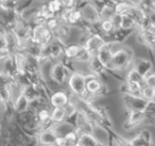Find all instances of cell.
Instances as JSON below:
<instances>
[{
    "mask_svg": "<svg viewBox=\"0 0 155 146\" xmlns=\"http://www.w3.org/2000/svg\"><path fill=\"white\" fill-rule=\"evenodd\" d=\"M82 45L79 44L78 42H70L65 44L64 47V55L66 56L69 59H72L74 61V59L76 58V56L79 54L81 49H82Z\"/></svg>",
    "mask_w": 155,
    "mask_h": 146,
    "instance_id": "obj_19",
    "label": "cell"
},
{
    "mask_svg": "<svg viewBox=\"0 0 155 146\" xmlns=\"http://www.w3.org/2000/svg\"><path fill=\"white\" fill-rule=\"evenodd\" d=\"M99 13H100L102 20H106V19H112L113 20L116 15L114 7H113L111 5H105L101 9V11Z\"/></svg>",
    "mask_w": 155,
    "mask_h": 146,
    "instance_id": "obj_26",
    "label": "cell"
},
{
    "mask_svg": "<svg viewBox=\"0 0 155 146\" xmlns=\"http://www.w3.org/2000/svg\"><path fill=\"white\" fill-rule=\"evenodd\" d=\"M139 134L148 142V143H150V144H153V135H152V133L149 131V130H147V129H143V130H141L140 132H139Z\"/></svg>",
    "mask_w": 155,
    "mask_h": 146,
    "instance_id": "obj_35",
    "label": "cell"
},
{
    "mask_svg": "<svg viewBox=\"0 0 155 146\" xmlns=\"http://www.w3.org/2000/svg\"><path fill=\"white\" fill-rule=\"evenodd\" d=\"M24 0H1V9L3 11L17 10Z\"/></svg>",
    "mask_w": 155,
    "mask_h": 146,
    "instance_id": "obj_23",
    "label": "cell"
},
{
    "mask_svg": "<svg viewBox=\"0 0 155 146\" xmlns=\"http://www.w3.org/2000/svg\"><path fill=\"white\" fill-rule=\"evenodd\" d=\"M66 118H67V112L64 107H53L52 108V119L54 125L65 122Z\"/></svg>",
    "mask_w": 155,
    "mask_h": 146,
    "instance_id": "obj_20",
    "label": "cell"
},
{
    "mask_svg": "<svg viewBox=\"0 0 155 146\" xmlns=\"http://www.w3.org/2000/svg\"><path fill=\"white\" fill-rule=\"evenodd\" d=\"M30 102L25 98V96L22 93V91L16 95V97L14 99V107L15 109L16 114L24 113L29 109Z\"/></svg>",
    "mask_w": 155,
    "mask_h": 146,
    "instance_id": "obj_17",
    "label": "cell"
},
{
    "mask_svg": "<svg viewBox=\"0 0 155 146\" xmlns=\"http://www.w3.org/2000/svg\"><path fill=\"white\" fill-rule=\"evenodd\" d=\"M62 23L60 18L58 15H55V16H53L51 18H49L46 23H45V25L54 33V31H56L58 29V27L60 26V24Z\"/></svg>",
    "mask_w": 155,
    "mask_h": 146,
    "instance_id": "obj_30",
    "label": "cell"
},
{
    "mask_svg": "<svg viewBox=\"0 0 155 146\" xmlns=\"http://www.w3.org/2000/svg\"><path fill=\"white\" fill-rule=\"evenodd\" d=\"M57 136L58 135L53 129L41 130L37 135L39 146H54Z\"/></svg>",
    "mask_w": 155,
    "mask_h": 146,
    "instance_id": "obj_15",
    "label": "cell"
},
{
    "mask_svg": "<svg viewBox=\"0 0 155 146\" xmlns=\"http://www.w3.org/2000/svg\"><path fill=\"white\" fill-rule=\"evenodd\" d=\"M22 93L25 96V98L29 100V102H32V101L39 98V97H40L38 90L32 84L24 86L22 88Z\"/></svg>",
    "mask_w": 155,
    "mask_h": 146,
    "instance_id": "obj_21",
    "label": "cell"
},
{
    "mask_svg": "<svg viewBox=\"0 0 155 146\" xmlns=\"http://www.w3.org/2000/svg\"><path fill=\"white\" fill-rule=\"evenodd\" d=\"M70 90L66 92L64 89L54 91L50 96V105L52 107H64L70 102Z\"/></svg>",
    "mask_w": 155,
    "mask_h": 146,
    "instance_id": "obj_10",
    "label": "cell"
},
{
    "mask_svg": "<svg viewBox=\"0 0 155 146\" xmlns=\"http://www.w3.org/2000/svg\"><path fill=\"white\" fill-rule=\"evenodd\" d=\"M64 9L65 10H73L76 7L77 0H62Z\"/></svg>",
    "mask_w": 155,
    "mask_h": 146,
    "instance_id": "obj_33",
    "label": "cell"
},
{
    "mask_svg": "<svg viewBox=\"0 0 155 146\" xmlns=\"http://www.w3.org/2000/svg\"><path fill=\"white\" fill-rule=\"evenodd\" d=\"M143 113L148 116H155V101H148Z\"/></svg>",
    "mask_w": 155,
    "mask_h": 146,
    "instance_id": "obj_32",
    "label": "cell"
},
{
    "mask_svg": "<svg viewBox=\"0 0 155 146\" xmlns=\"http://www.w3.org/2000/svg\"><path fill=\"white\" fill-rule=\"evenodd\" d=\"M101 28L103 31V34H111L115 31L117 27L114 20L106 19L101 21Z\"/></svg>",
    "mask_w": 155,
    "mask_h": 146,
    "instance_id": "obj_25",
    "label": "cell"
},
{
    "mask_svg": "<svg viewBox=\"0 0 155 146\" xmlns=\"http://www.w3.org/2000/svg\"><path fill=\"white\" fill-rule=\"evenodd\" d=\"M145 115L143 111H127L123 124L124 130H134L143 124Z\"/></svg>",
    "mask_w": 155,
    "mask_h": 146,
    "instance_id": "obj_7",
    "label": "cell"
},
{
    "mask_svg": "<svg viewBox=\"0 0 155 146\" xmlns=\"http://www.w3.org/2000/svg\"><path fill=\"white\" fill-rule=\"evenodd\" d=\"M148 14H149V16H150V18H151V21H152V23H153V28H155V9L152 10Z\"/></svg>",
    "mask_w": 155,
    "mask_h": 146,
    "instance_id": "obj_37",
    "label": "cell"
},
{
    "mask_svg": "<svg viewBox=\"0 0 155 146\" xmlns=\"http://www.w3.org/2000/svg\"><path fill=\"white\" fill-rule=\"evenodd\" d=\"M83 14V19L90 23H96L102 21L99 11L91 4H87L84 8L81 9Z\"/></svg>",
    "mask_w": 155,
    "mask_h": 146,
    "instance_id": "obj_13",
    "label": "cell"
},
{
    "mask_svg": "<svg viewBox=\"0 0 155 146\" xmlns=\"http://www.w3.org/2000/svg\"><path fill=\"white\" fill-rule=\"evenodd\" d=\"M54 39V33L45 24H35L33 27L32 33V42L33 43L46 47Z\"/></svg>",
    "mask_w": 155,
    "mask_h": 146,
    "instance_id": "obj_4",
    "label": "cell"
},
{
    "mask_svg": "<svg viewBox=\"0 0 155 146\" xmlns=\"http://www.w3.org/2000/svg\"><path fill=\"white\" fill-rule=\"evenodd\" d=\"M133 68H134L141 75H143L144 78L149 75L151 72L153 71L154 65L152 63V61L143 59V58H134L133 62Z\"/></svg>",
    "mask_w": 155,
    "mask_h": 146,
    "instance_id": "obj_14",
    "label": "cell"
},
{
    "mask_svg": "<svg viewBox=\"0 0 155 146\" xmlns=\"http://www.w3.org/2000/svg\"><path fill=\"white\" fill-rule=\"evenodd\" d=\"M120 27L126 28V29H136V30H138V26H137V23H136L135 20L129 14L121 16Z\"/></svg>",
    "mask_w": 155,
    "mask_h": 146,
    "instance_id": "obj_22",
    "label": "cell"
},
{
    "mask_svg": "<svg viewBox=\"0 0 155 146\" xmlns=\"http://www.w3.org/2000/svg\"><path fill=\"white\" fill-rule=\"evenodd\" d=\"M54 146H55V145H54Z\"/></svg>",
    "mask_w": 155,
    "mask_h": 146,
    "instance_id": "obj_40",
    "label": "cell"
},
{
    "mask_svg": "<svg viewBox=\"0 0 155 146\" xmlns=\"http://www.w3.org/2000/svg\"><path fill=\"white\" fill-rule=\"evenodd\" d=\"M131 7H132V4L121 0V1H119L118 3L115 4V5H114V10H115L116 14L122 16V15H124V14H129Z\"/></svg>",
    "mask_w": 155,
    "mask_h": 146,
    "instance_id": "obj_24",
    "label": "cell"
},
{
    "mask_svg": "<svg viewBox=\"0 0 155 146\" xmlns=\"http://www.w3.org/2000/svg\"><path fill=\"white\" fill-rule=\"evenodd\" d=\"M64 138L67 142L68 146H75L78 144L79 143V138H80V135L78 134V132L76 131V129H74L70 132H68L65 135Z\"/></svg>",
    "mask_w": 155,
    "mask_h": 146,
    "instance_id": "obj_28",
    "label": "cell"
},
{
    "mask_svg": "<svg viewBox=\"0 0 155 146\" xmlns=\"http://www.w3.org/2000/svg\"><path fill=\"white\" fill-rule=\"evenodd\" d=\"M126 80L131 82V83H134V84H136L140 87H144L145 86V78L141 75L134 68H131L127 73V76H126Z\"/></svg>",
    "mask_w": 155,
    "mask_h": 146,
    "instance_id": "obj_18",
    "label": "cell"
},
{
    "mask_svg": "<svg viewBox=\"0 0 155 146\" xmlns=\"http://www.w3.org/2000/svg\"><path fill=\"white\" fill-rule=\"evenodd\" d=\"M85 81L86 91L88 94L94 96L98 99L110 95V90L108 89L105 83L93 72L85 75Z\"/></svg>",
    "mask_w": 155,
    "mask_h": 146,
    "instance_id": "obj_2",
    "label": "cell"
},
{
    "mask_svg": "<svg viewBox=\"0 0 155 146\" xmlns=\"http://www.w3.org/2000/svg\"><path fill=\"white\" fill-rule=\"evenodd\" d=\"M142 93H143V98L144 99H146L147 101H152L155 95V89L145 85L142 89Z\"/></svg>",
    "mask_w": 155,
    "mask_h": 146,
    "instance_id": "obj_31",
    "label": "cell"
},
{
    "mask_svg": "<svg viewBox=\"0 0 155 146\" xmlns=\"http://www.w3.org/2000/svg\"><path fill=\"white\" fill-rule=\"evenodd\" d=\"M142 89H143L142 87L126 80L122 83V85L120 87V92L123 95H129V96H133V97L143 98Z\"/></svg>",
    "mask_w": 155,
    "mask_h": 146,
    "instance_id": "obj_16",
    "label": "cell"
},
{
    "mask_svg": "<svg viewBox=\"0 0 155 146\" xmlns=\"http://www.w3.org/2000/svg\"><path fill=\"white\" fill-rule=\"evenodd\" d=\"M134 60V52L129 47L121 46L114 50L113 62L115 70L120 72L123 70H130L133 67Z\"/></svg>",
    "mask_w": 155,
    "mask_h": 146,
    "instance_id": "obj_1",
    "label": "cell"
},
{
    "mask_svg": "<svg viewBox=\"0 0 155 146\" xmlns=\"http://www.w3.org/2000/svg\"><path fill=\"white\" fill-rule=\"evenodd\" d=\"M55 146H68L64 136H60V135L57 136V139L55 142Z\"/></svg>",
    "mask_w": 155,
    "mask_h": 146,
    "instance_id": "obj_36",
    "label": "cell"
},
{
    "mask_svg": "<svg viewBox=\"0 0 155 146\" xmlns=\"http://www.w3.org/2000/svg\"><path fill=\"white\" fill-rule=\"evenodd\" d=\"M145 85L155 89V71L153 70L145 77Z\"/></svg>",
    "mask_w": 155,
    "mask_h": 146,
    "instance_id": "obj_34",
    "label": "cell"
},
{
    "mask_svg": "<svg viewBox=\"0 0 155 146\" xmlns=\"http://www.w3.org/2000/svg\"><path fill=\"white\" fill-rule=\"evenodd\" d=\"M67 85L71 93L80 97L81 98H83L87 93L85 75H84L78 70L73 72L70 75L67 81Z\"/></svg>",
    "mask_w": 155,
    "mask_h": 146,
    "instance_id": "obj_5",
    "label": "cell"
},
{
    "mask_svg": "<svg viewBox=\"0 0 155 146\" xmlns=\"http://www.w3.org/2000/svg\"><path fill=\"white\" fill-rule=\"evenodd\" d=\"M65 43L59 39L54 38L46 47L44 48L41 56V62L45 61H58L64 52Z\"/></svg>",
    "mask_w": 155,
    "mask_h": 146,
    "instance_id": "obj_3",
    "label": "cell"
},
{
    "mask_svg": "<svg viewBox=\"0 0 155 146\" xmlns=\"http://www.w3.org/2000/svg\"><path fill=\"white\" fill-rule=\"evenodd\" d=\"M47 5L50 11L55 15H58L64 10L62 0H47Z\"/></svg>",
    "mask_w": 155,
    "mask_h": 146,
    "instance_id": "obj_27",
    "label": "cell"
},
{
    "mask_svg": "<svg viewBox=\"0 0 155 146\" xmlns=\"http://www.w3.org/2000/svg\"><path fill=\"white\" fill-rule=\"evenodd\" d=\"M135 31L136 29H126V28L118 27L115 29V31L113 33L110 34L109 41L107 43H113L114 45L121 44L124 42L130 37V35H132Z\"/></svg>",
    "mask_w": 155,
    "mask_h": 146,
    "instance_id": "obj_11",
    "label": "cell"
},
{
    "mask_svg": "<svg viewBox=\"0 0 155 146\" xmlns=\"http://www.w3.org/2000/svg\"><path fill=\"white\" fill-rule=\"evenodd\" d=\"M92 58H93V56L89 52V51L84 46H83L80 52H79V54L74 59V61L82 62V63H88L92 60Z\"/></svg>",
    "mask_w": 155,
    "mask_h": 146,
    "instance_id": "obj_29",
    "label": "cell"
},
{
    "mask_svg": "<svg viewBox=\"0 0 155 146\" xmlns=\"http://www.w3.org/2000/svg\"><path fill=\"white\" fill-rule=\"evenodd\" d=\"M124 104L127 111H143L148 101L143 98L123 95Z\"/></svg>",
    "mask_w": 155,
    "mask_h": 146,
    "instance_id": "obj_9",
    "label": "cell"
},
{
    "mask_svg": "<svg viewBox=\"0 0 155 146\" xmlns=\"http://www.w3.org/2000/svg\"><path fill=\"white\" fill-rule=\"evenodd\" d=\"M106 43L107 42L104 40V38L102 36V34H93L87 38L84 46L89 51V52L92 54L93 57H96L100 50Z\"/></svg>",
    "mask_w": 155,
    "mask_h": 146,
    "instance_id": "obj_8",
    "label": "cell"
},
{
    "mask_svg": "<svg viewBox=\"0 0 155 146\" xmlns=\"http://www.w3.org/2000/svg\"><path fill=\"white\" fill-rule=\"evenodd\" d=\"M111 2H113L114 4H116V3H118L119 1H121V0H110Z\"/></svg>",
    "mask_w": 155,
    "mask_h": 146,
    "instance_id": "obj_39",
    "label": "cell"
},
{
    "mask_svg": "<svg viewBox=\"0 0 155 146\" xmlns=\"http://www.w3.org/2000/svg\"><path fill=\"white\" fill-rule=\"evenodd\" d=\"M123 1L128 2V3H130L132 5H139L141 3V0H123Z\"/></svg>",
    "mask_w": 155,
    "mask_h": 146,
    "instance_id": "obj_38",
    "label": "cell"
},
{
    "mask_svg": "<svg viewBox=\"0 0 155 146\" xmlns=\"http://www.w3.org/2000/svg\"><path fill=\"white\" fill-rule=\"evenodd\" d=\"M72 72L59 61H54V63L50 66L48 71V79L57 83L60 86H63L64 83L68 81V79Z\"/></svg>",
    "mask_w": 155,
    "mask_h": 146,
    "instance_id": "obj_6",
    "label": "cell"
},
{
    "mask_svg": "<svg viewBox=\"0 0 155 146\" xmlns=\"http://www.w3.org/2000/svg\"><path fill=\"white\" fill-rule=\"evenodd\" d=\"M90 72H93L96 76H98L104 83L107 82V71L105 67L102 64V62L98 60L97 57H93L92 60L87 63Z\"/></svg>",
    "mask_w": 155,
    "mask_h": 146,
    "instance_id": "obj_12",
    "label": "cell"
}]
</instances>
